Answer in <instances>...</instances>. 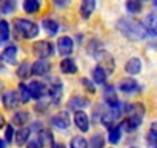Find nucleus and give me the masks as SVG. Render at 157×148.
Wrapping results in <instances>:
<instances>
[{
  "instance_id": "nucleus-1",
  "label": "nucleus",
  "mask_w": 157,
  "mask_h": 148,
  "mask_svg": "<svg viewBox=\"0 0 157 148\" xmlns=\"http://www.w3.org/2000/svg\"><path fill=\"white\" fill-rule=\"evenodd\" d=\"M117 29L129 40H143L148 34L140 22L132 20V19H126V17L120 19L117 22Z\"/></svg>"
},
{
  "instance_id": "nucleus-2",
  "label": "nucleus",
  "mask_w": 157,
  "mask_h": 148,
  "mask_svg": "<svg viewBox=\"0 0 157 148\" xmlns=\"http://www.w3.org/2000/svg\"><path fill=\"white\" fill-rule=\"evenodd\" d=\"M14 31L19 39H34L39 34V25L28 19H16Z\"/></svg>"
},
{
  "instance_id": "nucleus-3",
  "label": "nucleus",
  "mask_w": 157,
  "mask_h": 148,
  "mask_svg": "<svg viewBox=\"0 0 157 148\" xmlns=\"http://www.w3.org/2000/svg\"><path fill=\"white\" fill-rule=\"evenodd\" d=\"M33 53L39 59H48L54 54V46L48 40H37L33 45Z\"/></svg>"
},
{
  "instance_id": "nucleus-4",
  "label": "nucleus",
  "mask_w": 157,
  "mask_h": 148,
  "mask_svg": "<svg viewBox=\"0 0 157 148\" xmlns=\"http://www.w3.org/2000/svg\"><path fill=\"white\" fill-rule=\"evenodd\" d=\"M28 91H29V96L34 97L36 100H40L42 97H45L48 94V87L43 84V82H39V80H33L28 87Z\"/></svg>"
},
{
  "instance_id": "nucleus-5",
  "label": "nucleus",
  "mask_w": 157,
  "mask_h": 148,
  "mask_svg": "<svg viewBox=\"0 0 157 148\" xmlns=\"http://www.w3.org/2000/svg\"><path fill=\"white\" fill-rule=\"evenodd\" d=\"M57 49H59V54H62V56H69V54L74 51V42H72V39L68 37V36L59 37Z\"/></svg>"
},
{
  "instance_id": "nucleus-6",
  "label": "nucleus",
  "mask_w": 157,
  "mask_h": 148,
  "mask_svg": "<svg viewBox=\"0 0 157 148\" xmlns=\"http://www.w3.org/2000/svg\"><path fill=\"white\" fill-rule=\"evenodd\" d=\"M74 123H75V127L78 130L83 131V133H86L90 130V119H88L86 113L82 111V110H77L74 113Z\"/></svg>"
},
{
  "instance_id": "nucleus-7",
  "label": "nucleus",
  "mask_w": 157,
  "mask_h": 148,
  "mask_svg": "<svg viewBox=\"0 0 157 148\" xmlns=\"http://www.w3.org/2000/svg\"><path fill=\"white\" fill-rule=\"evenodd\" d=\"M49 69H51L49 62H46V59H39L37 62L33 63L31 74H34V76H46L49 72Z\"/></svg>"
},
{
  "instance_id": "nucleus-8",
  "label": "nucleus",
  "mask_w": 157,
  "mask_h": 148,
  "mask_svg": "<svg viewBox=\"0 0 157 148\" xmlns=\"http://www.w3.org/2000/svg\"><path fill=\"white\" fill-rule=\"evenodd\" d=\"M0 60H3L5 63H10V65H16L17 63V46L16 45H8L3 49Z\"/></svg>"
},
{
  "instance_id": "nucleus-9",
  "label": "nucleus",
  "mask_w": 157,
  "mask_h": 148,
  "mask_svg": "<svg viewBox=\"0 0 157 148\" xmlns=\"http://www.w3.org/2000/svg\"><path fill=\"white\" fill-rule=\"evenodd\" d=\"M2 102H3V107H5L6 110H14V108H17V105L20 103L19 96H17L16 91H6V93L3 94V97H2Z\"/></svg>"
},
{
  "instance_id": "nucleus-10",
  "label": "nucleus",
  "mask_w": 157,
  "mask_h": 148,
  "mask_svg": "<svg viewBox=\"0 0 157 148\" xmlns=\"http://www.w3.org/2000/svg\"><path fill=\"white\" fill-rule=\"evenodd\" d=\"M143 28L149 36H155V33H157V16H155V13H151L145 17Z\"/></svg>"
},
{
  "instance_id": "nucleus-11",
  "label": "nucleus",
  "mask_w": 157,
  "mask_h": 148,
  "mask_svg": "<svg viewBox=\"0 0 157 148\" xmlns=\"http://www.w3.org/2000/svg\"><path fill=\"white\" fill-rule=\"evenodd\" d=\"M51 123H52L54 127L60 128V130H65V128H68V127H69V123H71V122H69V116H68V113H66V111H62V113H59V114L52 116Z\"/></svg>"
},
{
  "instance_id": "nucleus-12",
  "label": "nucleus",
  "mask_w": 157,
  "mask_h": 148,
  "mask_svg": "<svg viewBox=\"0 0 157 148\" xmlns=\"http://www.w3.org/2000/svg\"><path fill=\"white\" fill-rule=\"evenodd\" d=\"M96 0H82L80 3V16L86 20L93 16V13L96 11Z\"/></svg>"
},
{
  "instance_id": "nucleus-13",
  "label": "nucleus",
  "mask_w": 157,
  "mask_h": 148,
  "mask_svg": "<svg viewBox=\"0 0 157 148\" xmlns=\"http://www.w3.org/2000/svg\"><path fill=\"white\" fill-rule=\"evenodd\" d=\"M125 71H126L128 74H131V76H137V74L142 71V62H140V59L131 57V59L126 62V65H125Z\"/></svg>"
},
{
  "instance_id": "nucleus-14",
  "label": "nucleus",
  "mask_w": 157,
  "mask_h": 148,
  "mask_svg": "<svg viewBox=\"0 0 157 148\" xmlns=\"http://www.w3.org/2000/svg\"><path fill=\"white\" fill-rule=\"evenodd\" d=\"M119 90L123 91V93H136V91L139 90V84H137L132 77H129V79H122V80L119 82Z\"/></svg>"
},
{
  "instance_id": "nucleus-15",
  "label": "nucleus",
  "mask_w": 157,
  "mask_h": 148,
  "mask_svg": "<svg viewBox=\"0 0 157 148\" xmlns=\"http://www.w3.org/2000/svg\"><path fill=\"white\" fill-rule=\"evenodd\" d=\"M88 105H90V102H88L85 97H80V96H74V97H71L69 102H68L69 110H74V111H77V110H83V108L88 107Z\"/></svg>"
},
{
  "instance_id": "nucleus-16",
  "label": "nucleus",
  "mask_w": 157,
  "mask_h": 148,
  "mask_svg": "<svg viewBox=\"0 0 157 148\" xmlns=\"http://www.w3.org/2000/svg\"><path fill=\"white\" fill-rule=\"evenodd\" d=\"M29 136H31V130L26 128V127H22V128L16 133V136H14V139H16V145H17V146H23V145L28 142Z\"/></svg>"
},
{
  "instance_id": "nucleus-17",
  "label": "nucleus",
  "mask_w": 157,
  "mask_h": 148,
  "mask_svg": "<svg viewBox=\"0 0 157 148\" xmlns=\"http://www.w3.org/2000/svg\"><path fill=\"white\" fill-rule=\"evenodd\" d=\"M62 91H63V88H62V84H60V82H54V84L48 88V94H49V97L52 99L54 103H59V102H60Z\"/></svg>"
},
{
  "instance_id": "nucleus-18",
  "label": "nucleus",
  "mask_w": 157,
  "mask_h": 148,
  "mask_svg": "<svg viewBox=\"0 0 157 148\" xmlns=\"http://www.w3.org/2000/svg\"><path fill=\"white\" fill-rule=\"evenodd\" d=\"M125 111H126V114L128 116H139V117H142L143 119V116H145V105L143 103H132V105H128L126 108H125Z\"/></svg>"
},
{
  "instance_id": "nucleus-19",
  "label": "nucleus",
  "mask_w": 157,
  "mask_h": 148,
  "mask_svg": "<svg viewBox=\"0 0 157 148\" xmlns=\"http://www.w3.org/2000/svg\"><path fill=\"white\" fill-rule=\"evenodd\" d=\"M60 71L63 74H75L77 72V65L72 59H63L60 62Z\"/></svg>"
},
{
  "instance_id": "nucleus-20",
  "label": "nucleus",
  "mask_w": 157,
  "mask_h": 148,
  "mask_svg": "<svg viewBox=\"0 0 157 148\" xmlns=\"http://www.w3.org/2000/svg\"><path fill=\"white\" fill-rule=\"evenodd\" d=\"M40 6H42L40 0H25L23 2V10L28 14H37L40 11Z\"/></svg>"
},
{
  "instance_id": "nucleus-21",
  "label": "nucleus",
  "mask_w": 157,
  "mask_h": 148,
  "mask_svg": "<svg viewBox=\"0 0 157 148\" xmlns=\"http://www.w3.org/2000/svg\"><path fill=\"white\" fill-rule=\"evenodd\" d=\"M105 100H106V103L109 107H116V105L120 103L119 99H117V96H116V91H114V88L111 85H106L105 87Z\"/></svg>"
},
{
  "instance_id": "nucleus-22",
  "label": "nucleus",
  "mask_w": 157,
  "mask_h": 148,
  "mask_svg": "<svg viewBox=\"0 0 157 148\" xmlns=\"http://www.w3.org/2000/svg\"><path fill=\"white\" fill-rule=\"evenodd\" d=\"M42 25H43V29L46 31L48 36H56L59 33V23L52 19H45L42 22Z\"/></svg>"
},
{
  "instance_id": "nucleus-23",
  "label": "nucleus",
  "mask_w": 157,
  "mask_h": 148,
  "mask_svg": "<svg viewBox=\"0 0 157 148\" xmlns=\"http://www.w3.org/2000/svg\"><path fill=\"white\" fill-rule=\"evenodd\" d=\"M106 76L108 74L105 72V69L102 66H96L93 69V80H94V84H99V85L105 84L106 82Z\"/></svg>"
},
{
  "instance_id": "nucleus-24",
  "label": "nucleus",
  "mask_w": 157,
  "mask_h": 148,
  "mask_svg": "<svg viewBox=\"0 0 157 148\" xmlns=\"http://www.w3.org/2000/svg\"><path fill=\"white\" fill-rule=\"evenodd\" d=\"M29 120V113L28 111H17L13 117V125H17V127H23L25 123H28Z\"/></svg>"
},
{
  "instance_id": "nucleus-25",
  "label": "nucleus",
  "mask_w": 157,
  "mask_h": 148,
  "mask_svg": "<svg viewBox=\"0 0 157 148\" xmlns=\"http://www.w3.org/2000/svg\"><path fill=\"white\" fill-rule=\"evenodd\" d=\"M105 51V48H103V45L99 42V40H91V43L88 45V53L96 59L97 56H100L102 53Z\"/></svg>"
},
{
  "instance_id": "nucleus-26",
  "label": "nucleus",
  "mask_w": 157,
  "mask_h": 148,
  "mask_svg": "<svg viewBox=\"0 0 157 148\" xmlns=\"http://www.w3.org/2000/svg\"><path fill=\"white\" fill-rule=\"evenodd\" d=\"M16 11V0H0V13L11 14Z\"/></svg>"
},
{
  "instance_id": "nucleus-27",
  "label": "nucleus",
  "mask_w": 157,
  "mask_h": 148,
  "mask_svg": "<svg viewBox=\"0 0 157 148\" xmlns=\"http://www.w3.org/2000/svg\"><path fill=\"white\" fill-rule=\"evenodd\" d=\"M120 137H122V128L120 127H111L109 133H108V140L111 143H117V142H120Z\"/></svg>"
},
{
  "instance_id": "nucleus-28",
  "label": "nucleus",
  "mask_w": 157,
  "mask_h": 148,
  "mask_svg": "<svg viewBox=\"0 0 157 148\" xmlns=\"http://www.w3.org/2000/svg\"><path fill=\"white\" fill-rule=\"evenodd\" d=\"M17 96H19V100H20L22 103H26V102H29L31 96H29L28 87H26L25 84H19V93H17Z\"/></svg>"
},
{
  "instance_id": "nucleus-29",
  "label": "nucleus",
  "mask_w": 157,
  "mask_h": 148,
  "mask_svg": "<svg viewBox=\"0 0 157 148\" xmlns=\"http://www.w3.org/2000/svg\"><path fill=\"white\" fill-rule=\"evenodd\" d=\"M126 10L131 14H139L142 11V2H139V0H128L126 2Z\"/></svg>"
},
{
  "instance_id": "nucleus-30",
  "label": "nucleus",
  "mask_w": 157,
  "mask_h": 148,
  "mask_svg": "<svg viewBox=\"0 0 157 148\" xmlns=\"http://www.w3.org/2000/svg\"><path fill=\"white\" fill-rule=\"evenodd\" d=\"M69 148H88V142H86V139L82 137V136H75V137L71 139Z\"/></svg>"
},
{
  "instance_id": "nucleus-31",
  "label": "nucleus",
  "mask_w": 157,
  "mask_h": 148,
  "mask_svg": "<svg viewBox=\"0 0 157 148\" xmlns=\"http://www.w3.org/2000/svg\"><path fill=\"white\" fill-rule=\"evenodd\" d=\"M17 76L23 80V79H28L29 76H31V65H28V63H22L20 66H19V69H17Z\"/></svg>"
},
{
  "instance_id": "nucleus-32",
  "label": "nucleus",
  "mask_w": 157,
  "mask_h": 148,
  "mask_svg": "<svg viewBox=\"0 0 157 148\" xmlns=\"http://www.w3.org/2000/svg\"><path fill=\"white\" fill-rule=\"evenodd\" d=\"M0 39L2 42L10 39V23L5 20H0Z\"/></svg>"
},
{
  "instance_id": "nucleus-33",
  "label": "nucleus",
  "mask_w": 157,
  "mask_h": 148,
  "mask_svg": "<svg viewBox=\"0 0 157 148\" xmlns=\"http://www.w3.org/2000/svg\"><path fill=\"white\" fill-rule=\"evenodd\" d=\"M39 139H40V142H42L43 145H45V143L51 145V143H52V133H51L49 130H40Z\"/></svg>"
},
{
  "instance_id": "nucleus-34",
  "label": "nucleus",
  "mask_w": 157,
  "mask_h": 148,
  "mask_svg": "<svg viewBox=\"0 0 157 148\" xmlns=\"http://www.w3.org/2000/svg\"><path fill=\"white\" fill-rule=\"evenodd\" d=\"M91 148H103V145H105V137H103V134H94L93 137H91Z\"/></svg>"
},
{
  "instance_id": "nucleus-35",
  "label": "nucleus",
  "mask_w": 157,
  "mask_h": 148,
  "mask_svg": "<svg viewBox=\"0 0 157 148\" xmlns=\"http://www.w3.org/2000/svg\"><path fill=\"white\" fill-rule=\"evenodd\" d=\"M148 145L151 148H155L157 145V131H155V123L151 125V130H149V134H148Z\"/></svg>"
},
{
  "instance_id": "nucleus-36",
  "label": "nucleus",
  "mask_w": 157,
  "mask_h": 148,
  "mask_svg": "<svg viewBox=\"0 0 157 148\" xmlns=\"http://www.w3.org/2000/svg\"><path fill=\"white\" fill-rule=\"evenodd\" d=\"M82 85L85 87V90H86L88 93H91V94L96 93V84H93L91 80H88V79H82Z\"/></svg>"
},
{
  "instance_id": "nucleus-37",
  "label": "nucleus",
  "mask_w": 157,
  "mask_h": 148,
  "mask_svg": "<svg viewBox=\"0 0 157 148\" xmlns=\"http://www.w3.org/2000/svg\"><path fill=\"white\" fill-rule=\"evenodd\" d=\"M13 139H14V128H13V125H8L6 127V131H5V142H13Z\"/></svg>"
},
{
  "instance_id": "nucleus-38",
  "label": "nucleus",
  "mask_w": 157,
  "mask_h": 148,
  "mask_svg": "<svg viewBox=\"0 0 157 148\" xmlns=\"http://www.w3.org/2000/svg\"><path fill=\"white\" fill-rule=\"evenodd\" d=\"M26 148H43V143L40 142L39 137H36V139H33V140L28 142V146Z\"/></svg>"
},
{
  "instance_id": "nucleus-39",
  "label": "nucleus",
  "mask_w": 157,
  "mask_h": 148,
  "mask_svg": "<svg viewBox=\"0 0 157 148\" xmlns=\"http://www.w3.org/2000/svg\"><path fill=\"white\" fill-rule=\"evenodd\" d=\"M52 2H54V5H56V6H59V8H65V6H68V5H69L71 0H52Z\"/></svg>"
},
{
  "instance_id": "nucleus-40",
  "label": "nucleus",
  "mask_w": 157,
  "mask_h": 148,
  "mask_svg": "<svg viewBox=\"0 0 157 148\" xmlns=\"http://www.w3.org/2000/svg\"><path fill=\"white\" fill-rule=\"evenodd\" d=\"M51 148H66V146H65L62 142H52V143H51Z\"/></svg>"
},
{
  "instance_id": "nucleus-41",
  "label": "nucleus",
  "mask_w": 157,
  "mask_h": 148,
  "mask_svg": "<svg viewBox=\"0 0 157 148\" xmlns=\"http://www.w3.org/2000/svg\"><path fill=\"white\" fill-rule=\"evenodd\" d=\"M5 125H6V120H5V117H3L2 114H0V130H2Z\"/></svg>"
},
{
  "instance_id": "nucleus-42",
  "label": "nucleus",
  "mask_w": 157,
  "mask_h": 148,
  "mask_svg": "<svg viewBox=\"0 0 157 148\" xmlns=\"http://www.w3.org/2000/svg\"><path fill=\"white\" fill-rule=\"evenodd\" d=\"M0 148H6V142L0 139Z\"/></svg>"
},
{
  "instance_id": "nucleus-43",
  "label": "nucleus",
  "mask_w": 157,
  "mask_h": 148,
  "mask_svg": "<svg viewBox=\"0 0 157 148\" xmlns=\"http://www.w3.org/2000/svg\"><path fill=\"white\" fill-rule=\"evenodd\" d=\"M2 91H3V84H2V80H0V96H2Z\"/></svg>"
},
{
  "instance_id": "nucleus-44",
  "label": "nucleus",
  "mask_w": 157,
  "mask_h": 148,
  "mask_svg": "<svg viewBox=\"0 0 157 148\" xmlns=\"http://www.w3.org/2000/svg\"><path fill=\"white\" fill-rule=\"evenodd\" d=\"M3 68V65H2V62H0V69H2Z\"/></svg>"
},
{
  "instance_id": "nucleus-45",
  "label": "nucleus",
  "mask_w": 157,
  "mask_h": 148,
  "mask_svg": "<svg viewBox=\"0 0 157 148\" xmlns=\"http://www.w3.org/2000/svg\"><path fill=\"white\" fill-rule=\"evenodd\" d=\"M139 2H148V0H139Z\"/></svg>"
},
{
  "instance_id": "nucleus-46",
  "label": "nucleus",
  "mask_w": 157,
  "mask_h": 148,
  "mask_svg": "<svg viewBox=\"0 0 157 148\" xmlns=\"http://www.w3.org/2000/svg\"><path fill=\"white\" fill-rule=\"evenodd\" d=\"M0 45H2V39H0Z\"/></svg>"
}]
</instances>
